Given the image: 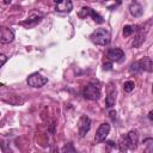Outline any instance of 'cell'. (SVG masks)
I'll return each mask as SVG.
<instances>
[{
	"label": "cell",
	"instance_id": "cell-1",
	"mask_svg": "<svg viewBox=\"0 0 153 153\" xmlns=\"http://www.w3.org/2000/svg\"><path fill=\"white\" fill-rule=\"evenodd\" d=\"M139 142V134L136 130H130L124 136H121L118 142V148L121 152L128 151V149H136Z\"/></svg>",
	"mask_w": 153,
	"mask_h": 153
},
{
	"label": "cell",
	"instance_id": "cell-2",
	"mask_svg": "<svg viewBox=\"0 0 153 153\" xmlns=\"http://www.w3.org/2000/svg\"><path fill=\"white\" fill-rule=\"evenodd\" d=\"M110 32L108 29L100 27V29H96L91 35H90V39L97 44V45H106L110 42Z\"/></svg>",
	"mask_w": 153,
	"mask_h": 153
},
{
	"label": "cell",
	"instance_id": "cell-3",
	"mask_svg": "<svg viewBox=\"0 0 153 153\" xmlns=\"http://www.w3.org/2000/svg\"><path fill=\"white\" fill-rule=\"evenodd\" d=\"M82 96L88 100H97L100 97V87L98 84L90 82L84 87Z\"/></svg>",
	"mask_w": 153,
	"mask_h": 153
},
{
	"label": "cell",
	"instance_id": "cell-4",
	"mask_svg": "<svg viewBox=\"0 0 153 153\" xmlns=\"http://www.w3.org/2000/svg\"><path fill=\"white\" fill-rule=\"evenodd\" d=\"M26 81H27V85L31 87H42L48 82V79L41 75L39 73H32L31 75H29Z\"/></svg>",
	"mask_w": 153,
	"mask_h": 153
},
{
	"label": "cell",
	"instance_id": "cell-5",
	"mask_svg": "<svg viewBox=\"0 0 153 153\" xmlns=\"http://www.w3.org/2000/svg\"><path fill=\"white\" fill-rule=\"evenodd\" d=\"M91 128V120L88 116L86 115H82L80 118H79V122H78V130H79V136L84 137L88 130Z\"/></svg>",
	"mask_w": 153,
	"mask_h": 153
},
{
	"label": "cell",
	"instance_id": "cell-6",
	"mask_svg": "<svg viewBox=\"0 0 153 153\" xmlns=\"http://www.w3.org/2000/svg\"><path fill=\"white\" fill-rule=\"evenodd\" d=\"M109 133H110V124H109V123H102V124L98 127L97 131H96L94 141H96L97 143L104 141Z\"/></svg>",
	"mask_w": 153,
	"mask_h": 153
},
{
	"label": "cell",
	"instance_id": "cell-7",
	"mask_svg": "<svg viewBox=\"0 0 153 153\" xmlns=\"http://www.w3.org/2000/svg\"><path fill=\"white\" fill-rule=\"evenodd\" d=\"M14 39V32L7 26H0V43H11Z\"/></svg>",
	"mask_w": 153,
	"mask_h": 153
},
{
	"label": "cell",
	"instance_id": "cell-8",
	"mask_svg": "<svg viewBox=\"0 0 153 153\" xmlns=\"http://www.w3.org/2000/svg\"><path fill=\"white\" fill-rule=\"evenodd\" d=\"M106 57L111 61V62H121L124 57V53L121 48H110L106 51Z\"/></svg>",
	"mask_w": 153,
	"mask_h": 153
},
{
	"label": "cell",
	"instance_id": "cell-9",
	"mask_svg": "<svg viewBox=\"0 0 153 153\" xmlns=\"http://www.w3.org/2000/svg\"><path fill=\"white\" fill-rule=\"evenodd\" d=\"M41 19H42V14H31L25 20H23L20 24L26 26V27H32V26L37 25L41 22Z\"/></svg>",
	"mask_w": 153,
	"mask_h": 153
},
{
	"label": "cell",
	"instance_id": "cell-10",
	"mask_svg": "<svg viewBox=\"0 0 153 153\" xmlns=\"http://www.w3.org/2000/svg\"><path fill=\"white\" fill-rule=\"evenodd\" d=\"M55 10L57 12H62V13H69L73 10V4L71 0H62L60 4H56Z\"/></svg>",
	"mask_w": 153,
	"mask_h": 153
},
{
	"label": "cell",
	"instance_id": "cell-11",
	"mask_svg": "<svg viewBox=\"0 0 153 153\" xmlns=\"http://www.w3.org/2000/svg\"><path fill=\"white\" fill-rule=\"evenodd\" d=\"M140 63V68L141 71H146V72H152L153 71V61L151 57H143L139 61Z\"/></svg>",
	"mask_w": 153,
	"mask_h": 153
},
{
	"label": "cell",
	"instance_id": "cell-12",
	"mask_svg": "<svg viewBox=\"0 0 153 153\" xmlns=\"http://www.w3.org/2000/svg\"><path fill=\"white\" fill-rule=\"evenodd\" d=\"M116 97H117V92L116 90H110L108 92V96L105 98V106L106 108H112L116 103Z\"/></svg>",
	"mask_w": 153,
	"mask_h": 153
},
{
	"label": "cell",
	"instance_id": "cell-13",
	"mask_svg": "<svg viewBox=\"0 0 153 153\" xmlns=\"http://www.w3.org/2000/svg\"><path fill=\"white\" fill-rule=\"evenodd\" d=\"M129 12H130V14L134 16V17H140V16H142V13H143V8H142V6H141L140 4L134 2V4H131V5L129 6Z\"/></svg>",
	"mask_w": 153,
	"mask_h": 153
},
{
	"label": "cell",
	"instance_id": "cell-14",
	"mask_svg": "<svg viewBox=\"0 0 153 153\" xmlns=\"http://www.w3.org/2000/svg\"><path fill=\"white\" fill-rule=\"evenodd\" d=\"M145 37H146V33H143V32H139L136 36H135V38L133 39V47L134 48H139L142 43H143V41H145Z\"/></svg>",
	"mask_w": 153,
	"mask_h": 153
},
{
	"label": "cell",
	"instance_id": "cell-15",
	"mask_svg": "<svg viewBox=\"0 0 153 153\" xmlns=\"http://www.w3.org/2000/svg\"><path fill=\"white\" fill-rule=\"evenodd\" d=\"M88 16H90V17H91L96 23H98V24L104 23V18H103L99 13H97L94 10H92V8H91V11H90V14H88Z\"/></svg>",
	"mask_w": 153,
	"mask_h": 153
},
{
	"label": "cell",
	"instance_id": "cell-16",
	"mask_svg": "<svg viewBox=\"0 0 153 153\" xmlns=\"http://www.w3.org/2000/svg\"><path fill=\"white\" fill-rule=\"evenodd\" d=\"M135 30H136V25H126V26L123 27V36H124V37H128V36H130Z\"/></svg>",
	"mask_w": 153,
	"mask_h": 153
},
{
	"label": "cell",
	"instance_id": "cell-17",
	"mask_svg": "<svg viewBox=\"0 0 153 153\" xmlns=\"http://www.w3.org/2000/svg\"><path fill=\"white\" fill-rule=\"evenodd\" d=\"M90 11H91V8H90V7L84 6V7H81V10L78 12V17H79V18H86V17H88Z\"/></svg>",
	"mask_w": 153,
	"mask_h": 153
},
{
	"label": "cell",
	"instance_id": "cell-18",
	"mask_svg": "<svg viewBox=\"0 0 153 153\" xmlns=\"http://www.w3.org/2000/svg\"><path fill=\"white\" fill-rule=\"evenodd\" d=\"M129 71H130V73H134V74H139V73H141L142 71H141V68H140V63H139V61L131 63Z\"/></svg>",
	"mask_w": 153,
	"mask_h": 153
},
{
	"label": "cell",
	"instance_id": "cell-19",
	"mask_svg": "<svg viewBox=\"0 0 153 153\" xmlns=\"http://www.w3.org/2000/svg\"><path fill=\"white\" fill-rule=\"evenodd\" d=\"M134 87H135V84H134V81H131V80H128V81H126V82L123 84V90H124L126 92H131V91L134 90Z\"/></svg>",
	"mask_w": 153,
	"mask_h": 153
},
{
	"label": "cell",
	"instance_id": "cell-20",
	"mask_svg": "<svg viewBox=\"0 0 153 153\" xmlns=\"http://www.w3.org/2000/svg\"><path fill=\"white\" fill-rule=\"evenodd\" d=\"M7 61V56L5 54H0V67H2Z\"/></svg>",
	"mask_w": 153,
	"mask_h": 153
},
{
	"label": "cell",
	"instance_id": "cell-21",
	"mask_svg": "<svg viewBox=\"0 0 153 153\" xmlns=\"http://www.w3.org/2000/svg\"><path fill=\"white\" fill-rule=\"evenodd\" d=\"M66 151H67V152H68V151H72V152H75V149L73 148V146H72V143H68V146L66 145V146H65V147L62 148V152H66Z\"/></svg>",
	"mask_w": 153,
	"mask_h": 153
},
{
	"label": "cell",
	"instance_id": "cell-22",
	"mask_svg": "<svg viewBox=\"0 0 153 153\" xmlns=\"http://www.w3.org/2000/svg\"><path fill=\"white\" fill-rule=\"evenodd\" d=\"M111 67H112V62L110 61V62H105L104 63V69L105 71H110L111 69Z\"/></svg>",
	"mask_w": 153,
	"mask_h": 153
},
{
	"label": "cell",
	"instance_id": "cell-23",
	"mask_svg": "<svg viewBox=\"0 0 153 153\" xmlns=\"http://www.w3.org/2000/svg\"><path fill=\"white\" fill-rule=\"evenodd\" d=\"M109 115H110V118H111V120H115V118H116V111H115V110H111V111L109 112Z\"/></svg>",
	"mask_w": 153,
	"mask_h": 153
},
{
	"label": "cell",
	"instance_id": "cell-24",
	"mask_svg": "<svg viewBox=\"0 0 153 153\" xmlns=\"http://www.w3.org/2000/svg\"><path fill=\"white\" fill-rule=\"evenodd\" d=\"M152 115H153V112H152V111H149V114H148V118H149L151 121H152Z\"/></svg>",
	"mask_w": 153,
	"mask_h": 153
},
{
	"label": "cell",
	"instance_id": "cell-25",
	"mask_svg": "<svg viewBox=\"0 0 153 153\" xmlns=\"http://www.w3.org/2000/svg\"><path fill=\"white\" fill-rule=\"evenodd\" d=\"M4 2H5L6 5H8V4H11V2H12V0H4Z\"/></svg>",
	"mask_w": 153,
	"mask_h": 153
},
{
	"label": "cell",
	"instance_id": "cell-26",
	"mask_svg": "<svg viewBox=\"0 0 153 153\" xmlns=\"http://www.w3.org/2000/svg\"><path fill=\"white\" fill-rule=\"evenodd\" d=\"M54 1H55V2H56V4H60V2H61V1H62V0H54Z\"/></svg>",
	"mask_w": 153,
	"mask_h": 153
},
{
	"label": "cell",
	"instance_id": "cell-27",
	"mask_svg": "<svg viewBox=\"0 0 153 153\" xmlns=\"http://www.w3.org/2000/svg\"><path fill=\"white\" fill-rule=\"evenodd\" d=\"M121 1H122V0H116V2H117V4H121Z\"/></svg>",
	"mask_w": 153,
	"mask_h": 153
}]
</instances>
